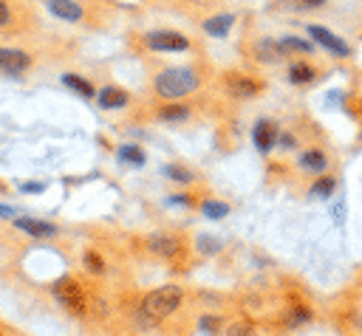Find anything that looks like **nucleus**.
Returning a JSON list of instances; mask_svg holds the SVG:
<instances>
[{"label":"nucleus","mask_w":362,"mask_h":336,"mask_svg":"<svg viewBox=\"0 0 362 336\" xmlns=\"http://www.w3.org/2000/svg\"><path fill=\"white\" fill-rule=\"evenodd\" d=\"M218 328H221V319H218V316H201V330L215 333Z\"/></svg>","instance_id":"obj_29"},{"label":"nucleus","mask_w":362,"mask_h":336,"mask_svg":"<svg viewBox=\"0 0 362 336\" xmlns=\"http://www.w3.org/2000/svg\"><path fill=\"white\" fill-rule=\"evenodd\" d=\"M255 54H257L260 62H280V59H286L280 42H272V40H260L257 48H255Z\"/></svg>","instance_id":"obj_15"},{"label":"nucleus","mask_w":362,"mask_h":336,"mask_svg":"<svg viewBox=\"0 0 362 336\" xmlns=\"http://www.w3.org/2000/svg\"><path fill=\"white\" fill-rule=\"evenodd\" d=\"M280 42V48H283V54H308L311 51V42H305V40H300V37H294V34H286V37H280L277 40Z\"/></svg>","instance_id":"obj_17"},{"label":"nucleus","mask_w":362,"mask_h":336,"mask_svg":"<svg viewBox=\"0 0 362 336\" xmlns=\"http://www.w3.org/2000/svg\"><path fill=\"white\" fill-rule=\"evenodd\" d=\"M14 226L23 229L31 237H51V234H57V226H51L45 220H34V217H14Z\"/></svg>","instance_id":"obj_11"},{"label":"nucleus","mask_w":362,"mask_h":336,"mask_svg":"<svg viewBox=\"0 0 362 336\" xmlns=\"http://www.w3.org/2000/svg\"><path fill=\"white\" fill-rule=\"evenodd\" d=\"M201 212H204V217L218 220V217H226L229 206H226V203H218V200H204V203H201Z\"/></svg>","instance_id":"obj_21"},{"label":"nucleus","mask_w":362,"mask_h":336,"mask_svg":"<svg viewBox=\"0 0 362 336\" xmlns=\"http://www.w3.org/2000/svg\"><path fill=\"white\" fill-rule=\"evenodd\" d=\"M226 336H257V330L246 322H235V325L226 328Z\"/></svg>","instance_id":"obj_27"},{"label":"nucleus","mask_w":362,"mask_h":336,"mask_svg":"<svg viewBox=\"0 0 362 336\" xmlns=\"http://www.w3.org/2000/svg\"><path fill=\"white\" fill-rule=\"evenodd\" d=\"M62 85L65 88H71V90H76L79 96H85V99H93L96 96V88H93V82H88L85 76H79V73H62Z\"/></svg>","instance_id":"obj_13"},{"label":"nucleus","mask_w":362,"mask_h":336,"mask_svg":"<svg viewBox=\"0 0 362 336\" xmlns=\"http://www.w3.org/2000/svg\"><path fill=\"white\" fill-rule=\"evenodd\" d=\"M181 288L178 285H161L156 291H150L144 299H141V316L147 322H158L164 316H170L178 305H181Z\"/></svg>","instance_id":"obj_2"},{"label":"nucleus","mask_w":362,"mask_h":336,"mask_svg":"<svg viewBox=\"0 0 362 336\" xmlns=\"http://www.w3.org/2000/svg\"><path fill=\"white\" fill-rule=\"evenodd\" d=\"M170 203H189V198H187V195H173Z\"/></svg>","instance_id":"obj_33"},{"label":"nucleus","mask_w":362,"mask_h":336,"mask_svg":"<svg viewBox=\"0 0 362 336\" xmlns=\"http://www.w3.org/2000/svg\"><path fill=\"white\" fill-rule=\"evenodd\" d=\"M82 263H85V268H88V271H93V274H102V271H105L102 257H99V254H93V251H85Z\"/></svg>","instance_id":"obj_25"},{"label":"nucleus","mask_w":362,"mask_h":336,"mask_svg":"<svg viewBox=\"0 0 362 336\" xmlns=\"http://www.w3.org/2000/svg\"><path fill=\"white\" fill-rule=\"evenodd\" d=\"M54 296L59 299L62 308H68L74 313H82V308H85V296L79 291V282L71 280V277H62V280L54 282Z\"/></svg>","instance_id":"obj_4"},{"label":"nucleus","mask_w":362,"mask_h":336,"mask_svg":"<svg viewBox=\"0 0 362 336\" xmlns=\"http://www.w3.org/2000/svg\"><path fill=\"white\" fill-rule=\"evenodd\" d=\"M308 37L317 42V45H322L325 51H331V54H337V56H348L351 54V48L345 45V40H339L334 31H328L325 25H308Z\"/></svg>","instance_id":"obj_6"},{"label":"nucleus","mask_w":362,"mask_h":336,"mask_svg":"<svg viewBox=\"0 0 362 336\" xmlns=\"http://www.w3.org/2000/svg\"><path fill=\"white\" fill-rule=\"evenodd\" d=\"M294 6H300V8H317V6H322L325 0H291Z\"/></svg>","instance_id":"obj_30"},{"label":"nucleus","mask_w":362,"mask_h":336,"mask_svg":"<svg viewBox=\"0 0 362 336\" xmlns=\"http://www.w3.org/2000/svg\"><path fill=\"white\" fill-rule=\"evenodd\" d=\"M198 248H201L204 254H215V251L221 248V243H218L215 237H198Z\"/></svg>","instance_id":"obj_28"},{"label":"nucleus","mask_w":362,"mask_h":336,"mask_svg":"<svg viewBox=\"0 0 362 336\" xmlns=\"http://www.w3.org/2000/svg\"><path fill=\"white\" fill-rule=\"evenodd\" d=\"M164 175H167L170 181H181V184H189V181H192V172L184 169V167H178V164H167V167H164Z\"/></svg>","instance_id":"obj_22"},{"label":"nucleus","mask_w":362,"mask_h":336,"mask_svg":"<svg viewBox=\"0 0 362 336\" xmlns=\"http://www.w3.org/2000/svg\"><path fill=\"white\" fill-rule=\"evenodd\" d=\"M144 45L150 51H187L189 48V37L181 31H170V28H158V31H147L144 34Z\"/></svg>","instance_id":"obj_3"},{"label":"nucleus","mask_w":362,"mask_h":336,"mask_svg":"<svg viewBox=\"0 0 362 336\" xmlns=\"http://www.w3.org/2000/svg\"><path fill=\"white\" fill-rule=\"evenodd\" d=\"M150 248H153L156 254L173 257V254H178L181 240H178V237H173V234H156V237H150Z\"/></svg>","instance_id":"obj_14"},{"label":"nucleus","mask_w":362,"mask_h":336,"mask_svg":"<svg viewBox=\"0 0 362 336\" xmlns=\"http://www.w3.org/2000/svg\"><path fill=\"white\" fill-rule=\"evenodd\" d=\"M198 85H201V76H198L192 68H187V65H181V68H167V71H161V73L153 79L156 93L164 96V99H184V96H189L192 90H198Z\"/></svg>","instance_id":"obj_1"},{"label":"nucleus","mask_w":362,"mask_h":336,"mask_svg":"<svg viewBox=\"0 0 362 336\" xmlns=\"http://www.w3.org/2000/svg\"><path fill=\"white\" fill-rule=\"evenodd\" d=\"M119 161L133 164V167H141V164H144V152H141L136 144H122V147H119Z\"/></svg>","instance_id":"obj_19"},{"label":"nucleus","mask_w":362,"mask_h":336,"mask_svg":"<svg viewBox=\"0 0 362 336\" xmlns=\"http://www.w3.org/2000/svg\"><path fill=\"white\" fill-rule=\"evenodd\" d=\"M300 167L308 169V172H322L328 167V158L322 155V150H305L300 155Z\"/></svg>","instance_id":"obj_16"},{"label":"nucleus","mask_w":362,"mask_h":336,"mask_svg":"<svg viewBox=\"0 0 362 336\" xmlns=\"http://www.w3.org/2000/svg\"><path fill=\"white\" fill-rule=\"evenodd\" d=\"M334 186H337L334 178H320V181L311 186V195H314V198H328V195L334 192Z\"/></svg>","instance_id":"obj_23"},{"label":"nucleus","mask_w":362,"mask_h":336,"mask_svg":"<svg viewBox=\"0 0 362 336\" xmlns=\"http://www.w3.org/2000/svg\"><path fill=\"white\" fill-rule=\"evenodd\" d=\"M187 116H189V107L187 104H170V107L158 110V119H164V121H181Z\"/></svg>","instance_id":"obj_20"},{"label":"nucleus","mask_w":362,"mask_h":336,"mask_svg":"<svg viewBox=\"0 0 362 336\" xmlns=\"http://www.w3.org/2000/svg\"><path fill=\"white\" fill-rule=\"evenodd\" d=\"M0 217H14V209L6 206V203H0Z\"/></svg>","instance_id":"obj_32"},{"label":"nucleus","mask_w":362,"mask_h":336,"mask_svg":"<svg viewBox=\"0 0 362 336\" xmlns=\"http://www.w3.org/2000/svg\"><path fill=\"white\" fill-rule=\"evenodd\" d=\"M20 189H23V192H42L45 184H20Z\"/></svg>","instance_id":"obj_31"},{"label":"nucleus","mask_w":362,"mask_h":336,"mask_svg":"<svg viewBox=\"0 0 362 336\" xmlns=\"http://www.w3.org/2000/svg\"><path fill=\"white\" fill-rule=\"evenodd\" d=\"M127 102H130V96H127L122 88L107 85V88L99 90V107H105V110H119V107H124Z\"/></svg>","instance_id":"obj_12"},{"label":"nucleus","mask_w":362,"mask_h":336,"mask_svg":"<svg viewBox=\"0 0 362 336\" xmlns=\"http://www.w3.org/2000/svg\"><path fill=\"white\" fill-rule=\"evenodd\" d=\"M31 54L23 48H0V71L8 76H20L31 68Z\"/></svg>","instance_id":"obj_5"},{"label":"nucleus","mask_w":362,"mask_h":336,"mask_svg":"<svg viewBox=\"0 0 362 336\" xmlns=\"http://www.w3.org/2000/svg\"><path fill=\"white\" fill-rule=\"evenodd\" d=\"M45 8H48L57 20H65V23H79V20H85V8H82L76 0H45Z\"/></svg>","instance_id":"obj_7"},{"label":"nucleus","mask_w":362,"mask_h":336,"mask_svg":"<svg viewBox=\"0 0 362 336\" xmlns=\"http://www.w3.org/2000/svg\"><path fill=\"white\" fill-rule=\"evenodd\" d=\"M252 141H255V147H257L260 152H269V150L274 147V141H277L274 124L266 121V119H260V121L255 124V130H252Z\"/></svg>","instance_id":"obj_8"},{"label":"nucleus","mask_w":362,"mask_h":336,"mask_svg":"<svg viewBox=\"0 0 362 336\" xmlns=\"http://www.w3.org/2000/svg\"><path fill=\"white\" fill-rule=\"evenodd\" d=\"M14 23V6L8 0H0V28H11Z\"/></svg>","instance_id":"obj_26"},{"label":"nucleus","mask_w":362,"mask_h":336,"mask_svg":"<svg viewBox=\"0 0 362 336\" xmlns=\"http://www.w3.org/2000/svg\"><path fill=\"white\" fill-rule=\"evenodd\" d=\"M226 90H229L232 96L246 99V96H255V93L260 90V82L252 79V76H229V79H226Z\"/></svg>","instance_id":"obj_10"},{"label":"nucleus","mask_w":362,"mask_h":336,"mask_svg":"<svg viewBox=\"0 0 362 336\" xmlns=\"http://www.w3.org/2000/svg\"><path fill=\"white\" fill-rule=\"evenodd\" d=\"M308 319H311V311H308V308H303V305L291 308V311H288V316H286V322H288V325H303V322H308Z\"/></svg>","instance_id":"obj_24"},{"label":"nucleus","mask_w":362,"mask_h":336,"mask_svg":"<svg viewBox=\"0 0 362 336\" xmlns=\"http://www.w3.org/2000/svg\"><path fill=\"white\" fill-rule=\"evenodd\" d=\"M232 25H235V14H229V11H221V14H212V17L204 20V31L209 37H215V40L226 37Z\"/></svg>","instance_id":"obj_9"},{"label":"nucleus","mask_w":362,"mask_h":336,"mask_svg":"<svg viewBox=\"0 0 362 336\" xmlns=\"http://www.w3.org/2000/svg\"><path fill=\"white\" fill-rule=\"evenodd\" d=\"M288 79H291L294 85H308V82L314 79V68L305 65V62H294V65L288 68Z\"/></svg>","instance_id":"obj_18"}]
</instances>
